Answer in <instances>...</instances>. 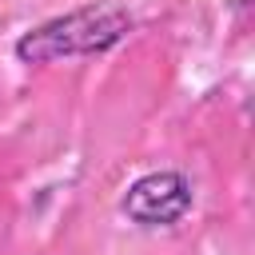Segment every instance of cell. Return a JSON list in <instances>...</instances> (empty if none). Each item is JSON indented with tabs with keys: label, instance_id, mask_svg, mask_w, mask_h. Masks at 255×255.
<instances>
[{
	"label": "cell",
	"instance_id": "1",
	"mask_svg": "<svg viewBox=\"0 0 255 255\" xmlns=\"http://www.w3.org/2000/svg\"><path fill=\"white\" fill-rule=\"evenodd\" d=\"M131 12L112 4V0H96L84 8H72L32 32H24L16 40V56L24 64H56V60H72V56H100L108 48H116L128 32H131Z\"/></svg>",
	"mask_w": 255,
	"mask_h": 255
},
{
	"label": "cell",
	"instance_id": "2",
	"mask_svg": "<svg viewBox=\"0 0 255 255\" xmlns=\"http://www.w3.org/2000/svg\"><path fill=\"white\" fill-rule=\"evenodd\" d=\"M120 207L139 227H171L191 211V183L179 171H151L128 187Z\"/></svg>",
	"mask_w": 255,
	"mask_h": 255
},
{
	"label": "cell",
	"instance_id": "3",
	"mask_svg": "<svg viewBox=\"0 0 255 255\" xmlns=\"http://www.w3.org/2000/svg\"><path fill=\"white\" fill-rule=\"evenodd\" d=\"M243 4H247V0H235V8H243Z\"/></svg>",
	"mask_w": 255,
	"mask_h": 255
}]
</instances>
